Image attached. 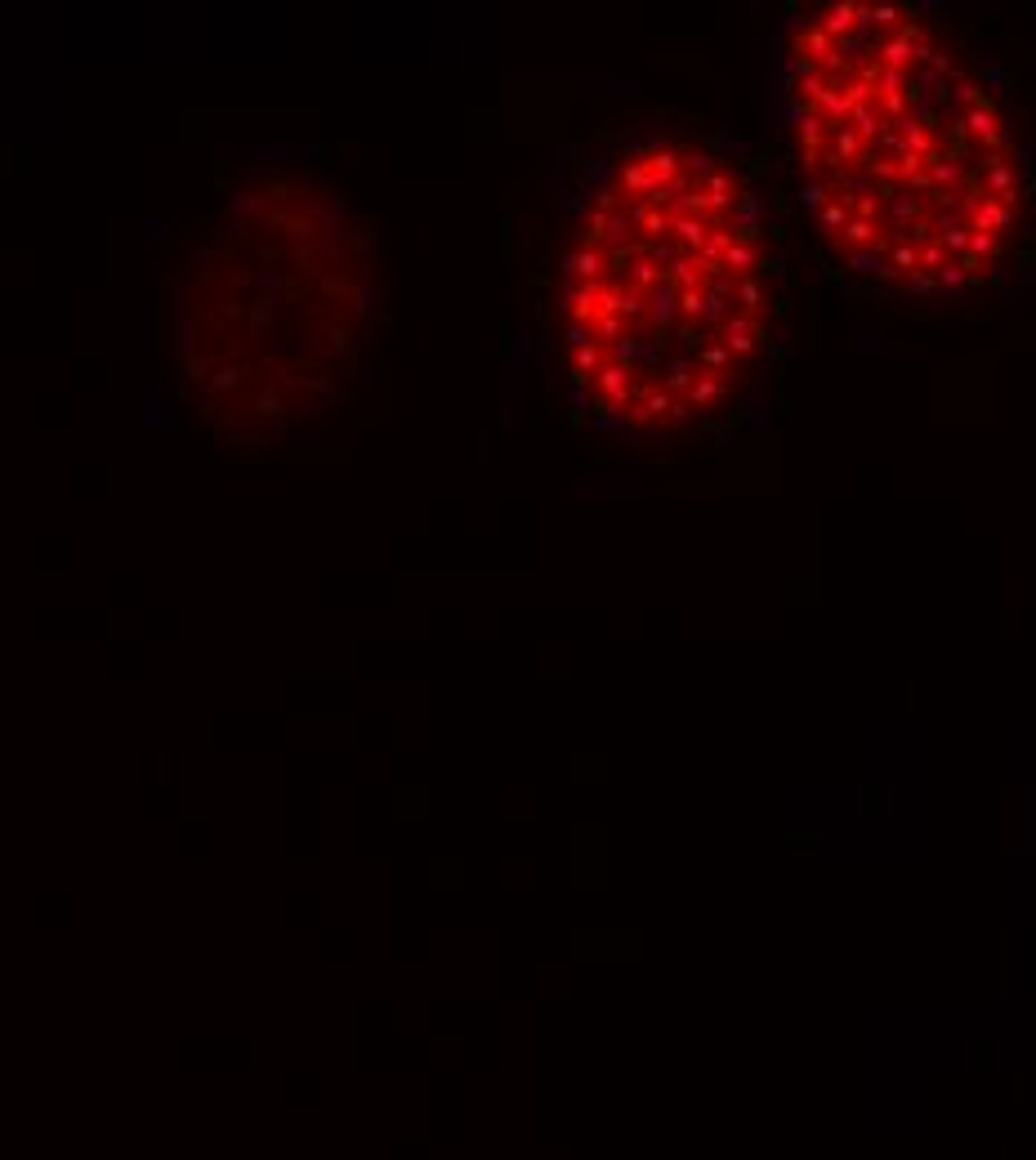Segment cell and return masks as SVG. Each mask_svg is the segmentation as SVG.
<instances>
[{
    "label": "cell",
    "instance_id": "6da1fadb",
    "mask_svg": "<svg viewBox=\"0 0 1036 1160\" xmlns=\"http://www.w3.org/2000/svg\"><path fill=\"white\" fill-rule=\"evenodd\" d=\"M787 103L800 205L840 272L960 295L1005 268L1018 139L943 28L907 5H827L791 36Z\"/></svg>",
    "mask_w": 1036,
    "mask_h": 1160
},
{
    "label": "cell",
    "instance_id": "7a4b0ae2",
    "mask_svg": "<svg viewBox=\"0 0 1036 1160\" xmlns=\"http://www.w3.org/2000/svg\"><path fill=\"white\" fill-rule=\"evenodd\" d=\"M777 263L746 174L692 143L599 157L550 335L577 402L639 433L728 411L773 344Z\"/></svg>",
    "mask_w": 1036,
    "mask_h": 1160
},
{
    "label": "cell",
    "instance_id": "3957f363",
    "mask_svg": "<svg viewBox=\"0 0 1036 1160\" xmlns=\"http://www.w3.org/2000/svg\"><path fill=\"white\" fill-rule=\"evenodd\" d=\"M170 424H174V411L166 407L161 389L148 384V389H143V429H170Z\"/></svg>",
    "mask_w": 1036,
    "mask_h": 1160
}]
</instances>
